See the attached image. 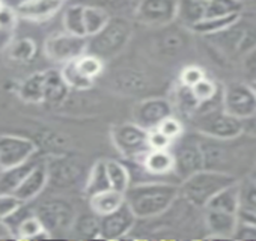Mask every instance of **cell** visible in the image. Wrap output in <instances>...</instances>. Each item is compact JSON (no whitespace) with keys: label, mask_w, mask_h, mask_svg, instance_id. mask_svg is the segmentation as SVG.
I'll use <instances>...</instances> for the list:
<instances>
[{"label":"cell","mask_w":256,"mask_h":241,"mask_svg":"<svg viewBox=\"0 0 256 241\" xmlns=\"http://www.w3.org/2000/svg\"><path fill=\"white\" fill-rule=\"evenodd\" d=\"M204 169L222 172L241 180L256 168V138L241 133L230 139H214L198 133Z\"/></svg>","instance_id":"6da1fadb"},{"label":"cell","mask_w":256,"mask_h":241,"mask_svg":"<svg viewBox=\"0 0 256 241\" xmlns=\"http://www.w3.org/2000/svg\"><path fill=\"white\" fill-rule=\"evenodd\" d=\"M125 204L136 218L146 220L164 214L180 198V184L166 181H145L130 186L124 193Z\"/></svg>","instance_id":"7a4b0ae2"},{"label":"cell","mask_w":256,"mask_h":241,"mask_svg":"<svg viewBox=\"0 0 256 241\" xmlns=\"http://www.w3.org/2000/svg\"><path fill=\"white\" fill-rule=\"evenodd\" d=\"M228 58L232 60L244 59L256 47V16H240V18L228 29L208 36Z\"/></svg>","instance_id":"3957f363"},{"label":"cell","mask_w":256,"mask_h":241,"mask_svg":"<svg viewBox=\"0 0 256 241\" xmlns=\"http://www.w3.org/2000/svg\"><path fill=\"white\" fill-rule=\"evenodd\" d=\"M235 181L238 180L230 175L202 169L180 182V196H182L190 205L204 210L212 196Z\"/></svg>","instance_id":"277c9868"},{"label":"cell","mask_w":256,"mask_h":241,"mask_svg":"<svg viewBox=\"0 0 256 241\" xmlns=\"http://www.w3.org/2000/svg\"><path fill=\"white\" fill-rule=\"evenodd\" d=\"M133 34V24L125 17H110L108 23L94 36L88 38L86 53H90L101 60L112 59L119 54L128 44Z\"/></svg>","instance_id":"5b68a950"},{"label":"cell","mask_w":256,"mask_h":241,"mask_svg":"<svg viewBox=\"0 0 256 241\" xmlns=\"http://www.w3.org/2000/svg\"><path fill=\"white\" fill-rule=\"evenodd\" d=\"M212 101L199 104L198 108L194 110L196 112V118H194L196 132L202 136H208L214 139H230V138L241 134L242 120L224 112L222 107V102L211 107Z\"/></svg>","instance_id":"8992f818"},{"label":"cell","mask_w":256,"mask_h":241,"mask_svg":"<svg viewBox=\"0 0 256 241\" xmlns=\"http://www.w3.org/2000/svg\"><path fill=\"white\" fill-rule=\"evenodd\" d=\"M222 107L240 120L256 113V94L248 83H229L222 89Z\"/></svg>","instance_id":"52a82bcc"},{"label":"cell","mask_w":256,"mask_h":241,"mask_svg":"<svg viewBox=\"0 0 256 241\" xmlns=\"http://www.w3.org/2000/svg\"><path fill=\"white\" fill-rule=\"evenodd\" d=\"M112 140L116 150L126 158L140 160L150 150L148 130L134 124H120L112 130Z\"/></svg>","instance_id":"ba28073f"},{"label":"cell","mask_w":256,"mask_h":241,"mask_svg":"<svg viewBox=\"0 0 256 241\" xmlns=\"http://www.w3.org/2000/svg\"><path fill=\"white\" fill-rule=\"evenodd\" d=\"M38 218L41 220L42 226L52 234V232H65L71 230L74 218H76V210L71 205L70 200L62 198H53L48 200H44L38 208L36 212Z\"/></svg>","instance_id":"9c48e42d"},{"label":"cell","mask_w":256,"mask_h":241,"mask_svg":"<svg viewBox=\"0 0 256 241\" xmlns=\"http://www.w3.org/2000/svg\"><path fill=\"white\" fill-rule=\"evenodd\" d=\"M178 145L172 150L175 158V169L174 174L178 176L180 181L186 180L187 176L199 172L204 169V157L202 150L199 145L198 133L193 136H186L178 139Z\"/></svg>","instance_id":"30bf717a"},{"label":"cell","mask_w":256,"mask_h":241,"mask_svg":"<svg viewBox=\"0 0 256 241\" xmlns=\"http://www.w3.org/2000/svg\"><path fill=\"white\" fill-rule=\"evenodd\" d=\"M178 0H139L134 10L138 23L151 28H163L176 20Z\"/></svg>","instance_id":"8fae6325"},{"label":"cell","mask_w":256,"mask_h":241,"mask_svg":"<svg viewBox=\"0 0 256 241\" xmlns=\"http://www.w3.org/2000/svg\"><path fill=\"white\" fill-rule=\"evenodd\" d=\"M86 48H88V38L76 36L66 32L50 36L44 44L47 58L59 64L78 59L82 54L86 53Z\"/></svg>","instance_id":"7c38bea8"},{"label":"cell","mask_w":256,"mask_h":241,"mask_svg":"<svg viewBox=\"0 0 256 241\" xmlns=\"http://www.w3.org/2000/svg\"><path fill=\"white\" fill-rule=\"evenodd\" d=\"M38 146L22 136L2 134L0 136V170L23 164L34 158Z\"/></svg>","instance_id":"4fadbf2b"},{"label":"cell","mask_w":256,"mask_h":241,"mask_svg":"<svg viewBox=\"0 0 256 241\" xmlns=\"http://www.w3.org/2000/svg\"><path fill=\"white\" fill-rule=\"evenodd\" d=\"M136 216L125 202L110 214L100 217V238L101 240H120L134 229Z\"/></svg>","instance_id":"5bb4252c"},{"label":"cell","mask_w":256,"mask_h":241,"mask_svg":"<svg viewBox=\"0 0 256 241\" xmlns=\"http://www.w3.org/2000/svg\"><path fill=\"white\" fill-rule=\"evenodd\" d=\"M170 114H174L172 104L162 96L146 98L139 102L134 110L136 124L144 127L145 130L157 128L162 120H164Z\"/></svg>","instance_id":"9a60e30c"},{"label":"cell","mask_w":256,"mask_h":241,"mask_svg":"<svg viewBox=\"0 0 256 241\" xmlns=\"http://www.w3.org/2000/svg\"><path fill=\"white\" fill-rule=\"evenodd\" d=\"M48 184V170L46 162L36 163L32 170L24 176V180L20 182V186L12 192L14 196H17L23 204L35 199Z\"/></svg>","instance_id":"2e32d148"},{"label":"cell","mask_w":256,"mask_h":241,"mask_svg":"<svg viewBox=\"0 0 256 241\" xmlns=\"http://www.w3.org/2000/svg\"><path fill=\"white\" fill-rule=\"evenodd\" d=\"M241 222L256 224V176L247 175L238 180V211Z\"/></svg>","instance_id":"e0dca14e"},{"label":"cell","mask_w":256,"mask_h":241,"mask_svg":"<svg viewBox=\"0 0 256 241\" xmlns=\"http://www.w3.org/2000/svg\"><path fill=\"white\" fill-rule=\"evenodd\" d=\"M62 5L60 0H23L16 8V12L24 20L44 22L59 12Z\"/></svg>","instance_id":"ac0fdd59"},{"label":"cell","mask_w":256,"mask_h":241,"mask_svg":"<svg viewBox=\"0 0 256 241\" xmlns=\"http://www.w3.org/2000/svg\"><path fill=\"white\" fill-rule=\"evenodd\" d=\"M205 210V226L210 232L206 238H232L235 230L238 217L232 212L217 211V210Z\"/></svg>","instance_id":"d6986e66"},{"label":"cell","mask_w":256,"mask_h":241,"mask_svg":"<svg viewBox=\"0 0 256 241\" xmlns=\"http://www.w3.org/2000/svg\"><path fill=\"white\" fill-rule=\"evenodd\" d=\"M139 162L142 169L152 176H166L175 169L172 150H148Z\"/></svg>","instance_id":"ffe728a7"},{"label":"cell","mask_w":256,"mask_h":241,"mask_svg":"<svg viewBox=\"0 0 256 241\" xmlns=\"http://www.w3.org/2000/svg\"><path fill=\"white\" fill-rule=\"evenodd\" d=\"M6 220H14V224H10V228H12V230H16L17 238L34 240V238H41V236H46V238L52 236V234L42 226V223H41V220L38 218L36 214L23 211V217L18 218V214L16 211Z\"/></svg>","instance_id":"44dd1931"},{"label":"cell","mask_w":256,"mask_h":241,"mask_svg":"<svg viewBox=\"0 0 256 241\" xmlns=\"http://www.w3.org/2000/svg\"><path fill=\"white\" fill-rule=\"evenodd\" d=\"M48 170V182L52 181L58 187H68L77 182L80 168L76 162L66 158H58L52 163H46Z\"/></svg>","instance_id":"7402d4cb"},{"label":"cell","mask_w":256,"mask_h":241,"mask_svg":"<svg viewBox=\"0 0 256 241\" xmlns=\"http://www.w3.org/2000/svg\"><path fill=\"white\" fill-rule=\"evenodd\" d=\"M68 90L70 88L62 80V76L58 70L44 71V102L58 107L65 101Z\"/></svg>","instance_id":"603a6c76"},{"label":"cell","mask_w":256,"mask_h":241,"mask_svg":"<svg viewBox=\"0 0 256 241\" xmlns=\"http://www.w3.org/2000/svg\"><path fill=\"white\" fill-rule=\"evenodd\" d=\"M124 202H125L124 193L116 192L113 188H107V190H102V192H98V193L89 196V206H90L92 212L98 217L113 212Z\"/></svg>","instance_id":"cb8c5ba5"},{"label":"cell","mask_w":256,"mask_h":241,"mask_svg":"<svg viewBox=\"0 0 256 241\" xmlns=\"http://www.w3.org/2000/svg\"><path fill=\"white\" fill-rule=\"evenodd\" d=\"M206 4L199 2V0H178L176 6V20L181 24L192 29L196 23L205 18Z\"/></svg>","instance_id":"d4e9b609"},{"label":"cell","mask_w":256,"mask_h":241,"mask_svg":"<svg viewBox=\"0 0 256 241\" xmlns=\"http://www.w3.org/2000/svg\"><path fill=\"white\" fill-rule=\"evenodd\" d=\"M36 163L38 162L30 158L23 164L2 170V174H0V193H12Z\"/></svg>","instance_id":"484cf974"},{"label":"cell","mask_w":256,"mask_h":241,"mask_svg":"<svg viewBox=\"0 0 256 241\" xmlns=\"http://www.w3.org/2000/svg\"><path fill=\"white\" fill-rule=\"evenodd\" d=\"M104 164H106L110 188L125 193L132 182V174L128 170V168L118 160H104Z\"/></svg>","instance_id":"4316f807"},{"label":"cell","mask_w":256,"mask_h":241,"mask_svg":"<svg viewBox=\"0 0 256 241\" xmlns=\"http://www.w3.org/2000/svg\"><path fill=\"white\" fill-rule=\"evenodd\" d=\"M205 208L236 214V211H238V181L224 187L216 196H212Z\"/></svg>","instance_id":"83f0119b"},{"label":"cell","mask_w":256,"mask_h":241,"mask_svg":"<svg viewBox=\"0 0 256 241\" xmlns=\"http://www.w3.org/2000/svg\"><path fill=\"white\" fill-rule=\"evenodd\" d=\"M20 98L26 102H44V71L34 72L20 86Z\"/></svg>","instance_id":"f1b7e54d"},{"label":"cell","mask_w":256,"mask_h":241,"mask_svg":"<svg viewBox=\"0 0 256 241\" xmlns=\"http://www.w3.org/2000/svg\"><path fill=\"white\" fill-rule=\"evenodd\" d=\"M241 14H230V16H224V17L204 18L202 22L196 23L190 30L194 32V34H199L202 36H211V35H216V34L228 29L230 24H234L240 18Z\"/></svg>","instance_id":"f546056e"},{"label":"cell","mask_w":256,"mask_h":241,"mask_svg":"<svg viewBox=\"0 0 256 241\" xmlns=\"http://www.w3.org/2000/svg\"><path fill=\"white\" fill-rule=\"evenodd\" d=\"M83 10H84V6L80 4H74V5L65 8V11L62 14V24H64V29L66 34L86 38Z\"/></svg>","instance_id":"4dcf8cb0"},{"label":"cell","mask_w":256,"mask_h":241,"mask_svg":"<svg viewBox=\"0 0 256 241\" xmlns=\"http://www.w3.org/2000/svg\"><path fill=\"white\" fill-rule=\"evenodd\" d=\"M71 230L77 238L83 240H95L100 238V217L92 214L76 216Z\"/></svg>","instance_id":"1f68e13d"},{"label":"cell","mask_w":256,"mask_h":241,"mask_svg":"<svg viewBox=\"0 0 256 241\" xmlns=\"http://www.w3.org/2000/svg\"><path fill=\"white\" fill-rule=\"evenodd\" d=\"M84 6V5H83ZM110 12H107L102 8L96 6H84L83 10V20H84V30L86 38L96 35L110 20Z\"/></svg>","instance_id":"d6a6232c"},{"label":"cell","mask_w":256,"mask_h":241,"mask_svg":"<svg viewBox=\"0 0 256 241\" xmlns=\"http://www.w3.org/2000/svg\"><path fill=\"white\" fill-rule=\"evenodd\" d=\"M110 188V184H108V178H107V172H106V164H104V160H100L96 162L88 178H86V182H84V194L89 198L98 192H102V190H107Z\"/></svg>","instance_id":"836d02e7"},{"label":"cell","mask_w":256,"mask_h":241,"mask_svg":"<svg viewBox=\"0 0 256 241\" xmlns=\"http://www.w3.org/2000/svg\"><path fill=\"white\" fill-rule=\"evenodd\" d=\"M59 72H60V76H62V80L65 82V84H66L70 89L83 90V89H89V88L94 84V80H89L88 77H84V76L78 71V68H77V65H76V59L62 64V68H60Z\"/></svg>","instance_id":"e575fe53"},{"label":"cell","mask_w":256,"mask_h":241,"mask_svg":"<svg viewBox=\"0 0 256 241\" xmlns=\"http://www.w3.org/2000/svg\"><path fill=\"white\" fill-rule=\"evenodd\" d=\"M114 84L126 94H138L148 86L144 74L138 71H119L114 77Z\"/></svg>","instance_id":"d590c367"},{"label":"cell","mask_w":256,"mask_h":241,"mask_svg":"<svg viewBox=\"0 0 256 241\" xmlns=\"http://www.w3.org/2000/svg\"><path fill=\"white\" fill-rule=\"evenodd\" d=\"M242 4L238 0H210L205 10V18L224 17L230 14H241Z\"/></svg>","instance_id":"8d00e7d4"},{"label":"cell","mask_w":256,"mask_h":241,"mask_svg":"<svg viewBox=\"0 0 256 241\" xmlns=\"http://www.w3.org/2000/svg\"><path fill=\"white\" fill-rule=\"evenodd\" d=\"M188 89L198 104L210 102L218 95V84L214 80H211L210 77H204L202 80H199L196 84H193Z\"/></svg>","instance_id":"74e56055"},{"label":"cell","mask_w":256,"mask_h":241,"mask_svg":"<svg viewBox=\"0 0 256 241\" xmlns=\"http://www.w3.org/2000/svg\"><path fill=\"white\" fill-rule=\"evenodd\" d=\"M76 65L78 71L89 80H95L104 70V60L90 53H84L78 59H76Z\"/></svg>","instance_id":"f35d334b"},{"label":"cell","mask_w":256,"mask_h":241,"mask_svg":"<svg viewBox=\"0 0 256 241\" xmlns=\"http://www.w3.org/2000/svg\"><path fill=\"white\" fill-rule=\"evenodd\" d=\"M36 54V44L30 38H22L11 47V58L18 62H29Z\"/></svg>","instance_id":"ab89813d"},{"label":"cell","mask_w":256,"mask_h":241,"mask_svg":"<svg viewBox=\"0 0 256 241\" xmlns=\"http://www.w3.org/2000/svg\"><path fill=\"white\" fill-rule=\"evenodd\" d=\"M168 139H170L172 142L178 140L182 134H184V126L180 119H176L174 114L168 116L164 120H162L160 126L157 127Z\"/></svg>","instance_id":"60d3db41"},{"label":"cell","mask_w":256,"mask_h":241,"mask_svg":"<svg viewBox=\"0 0 256 241\" xmlns=\"http://www.w3.org/2000/svg\"><path fill=\"white\" fill-rule=\"evenodd\" d=\"M22 205L23 202L12 193H0V223L11 217Z\"/></svg>","instance_id":"b9f144b4"},{"label":"cell","mask_w":256,"mask_h":241,"mask_svg":"<svg viewBox=\"0 0 256 241\" xmlns=\"http://www.w3.org/2000/svg\"><path fill=\"white\" fill-rule=\"evenodd\" d=\"M204 77H206L204 68H200L198 65H188V66H186L181 71V74H180V83L184 88H192L193 84H196Z\"/></svg>","instance_id":"7bdbcfd3"},{"label":"cell","mask_w":256,"mask_h":241,"mask_svg":"<svg viewBox=\"0 0 256 241\" xmlns=\"http://www.w3.org/2000/svg\"><path fill=\"white\" fill-rule=\"evenodd\" d=\"M160 46H162V50L164 53L175 54L184 47V38L178 32H169V34L163 35V38L160 41Z\"/></svg>","instance_id":"ee69618b"},{"label":"cell","mask_w":256,"mask_h":241,"mask_svg":"<svg viewBox=\"0 0 256 241\" xmlns=\"http://www.w3.org/2000/svg\"><path fill=\"white\" fill-rule=\"evenodd\" d=\"M172 140L168 139L158 128L148 130V146L150 150H170Z\"/></svg>","instance_id":"f6af8a7d"},{"label":"cell","mask_w":256,"mask_h":241,"mask_svg":"<svg viewBox=\"0 0 256 241\" xmlns=\"http://www.w3.org/2000/svg\"><path fill=\"white\" fill-rule=\"evenodd\" d=\"M232 240H256V224L238 220Z\"/></svg>","instance_id":"bcb514c9"},{"label":"cell","mask_w":256,"mask_h":241,"mask_svg":"<svg viewBox=\"0 0 256 241\" xmlns=\"http://www.w3.org/2000/svg\"><path fill=\"white\" fill-rule=\"evenodd\" d=\"M242 70H244V74H246L248 83L256 82V47L244 56Z\"/></svg>","instance_id":"7dc6e473"},{"label":"cell","mask_w":256,"mask_h":241,"mask_svg":"<svg viewBox=\"0 0 256 241\" xmlns=\"http://www.w3.org/2000/svg\"><path fill=\"white\" fill-rule=\"evenodd\" d=\"M17 12L16 8H11L8 5H5V8L0 11V29H14L16 28V22H17Z\"/></svg>","instance_id":"c3c4849f"},{"label":"cell","mask_w":256,"mask_h":241,"mask_svg":"<svg viewBox=\"0 0 256 241\" xmlns=\"http://www.w3.org/2000/svg\"><path fill=\"white\" fill-rule=\"evenodd\" d=\"M124 0H80V5L84 6H96V8H102L107 12H110V10H116L122 5Z\"/></svg>","instance_id":"681fc988"},{"label":"cell","mask_w":256,"mask_h":241,"mask_svg":"<svg viewBox=\"0 0 256 241\" xmlns=\"http://www.w3.org/2000/svg\"><path fill=\"white\" fill-rule=\"evenodd\" d=\"M248 11L252 16H256V0H246L242 5V12Z\"/></svg>","instance_id":"f907efd6"},{"label":"cell","mask_w":256,"mask_h":241,"mask_svg":"<svg viewBox=\"0 0 256 241\" xmlns=\"http://www.w3.org/2000/svg\"><path fill=\"white\" fill-rule=\"evenodd\" d=\"M22 2H23V0H4V4L11 6V8H17Z\"/></svg>","instance_id":"816d5d0a"},{"label":"cell","mask_w":256,"mask_h":241,"mask_svg":"<svg viewBox=\"0 0 256 241\" xmlns=\"http://www.w3.org/2000/svg\"><path fill=\"white\" fill-rule=\"evenodd\" d=\"M252 88H253V90H254V94H256V82H253V83H248Z\"/></svg>","instance_id":"f5cc1de1"},{"label":"cell","mask_w":256,"mask_h":241,"mask_svg":"<svg viewBox=\"0 0 256 241\" xmlns=\"http://www.w3.org/2000/svg\"><path fill=\"white\" fill-rule=\"evenodd\" d=\"M5 8V4H4V0H0V11H2Z\"/></svg>","instance_id":"db71d44e"},{"label":"cell","mask_w":256,"mask_h":241,"mask_svg":"<svg viewBox=\"0 0 256 241\" xmlns=\"http://www.w3.org/2000/svg\"><path fill=\"white\" fill-rule=\"evenodd\" d=\"M199 2H204V4H208V2H210V0H199Z\"/></svg>","instance_id":"11a10c76"},{"label":"cell","mask_w":256,"mask_h":241,"mask_svg":"<svg viewBox=\"0 0 256 241\" xmlns=\"http://www.w3.org/2000/svg\"><path fill=\"white\" fill-rule=\"evenodd\" d=\"M238 2H241V4L244 5V2H246V0H238Z\"/></svg>","instance_id":"9f6ffc18"},{"label":"cell","mask_w":256,"mask_h":241,"mask_svg":"<svg viewBox=\"0 0 256 241\" xmlns=\"http://www.w3.org/2000/svg\"><path fill=\"white\" fill-rule=\"evenodd\" d=\"M253 174H254V175H256V168H254V172H253Z\"/></svg>","instance_id":"6f0895ef"},{"label":"cell","mask_w":256,"mask_h":241,"mask_svg":"<svg viewBox=\"0 0 256 241\" xmlns=\"http://www.w3.org/2000/svg\"><path fill=\"white\" fill-rule=\"evenodd\" d=\"M60 2H62V4H64V2H65V0H60Z\"/></svg>","instance_id":"680465c9"},{"label":"cell","mask_w":256,"mask_h":241,"mask_svg":"<svg viewBox=\"0 0 256 241\" xmlns=\"http://www.w3.org/2000/svg\"><path fill=\"white\" fill-rule=\"evenodd\" d=\"M254 176H256V175H254Z\"/></svg>","instance_id":"91938a15"}]
</instances>
